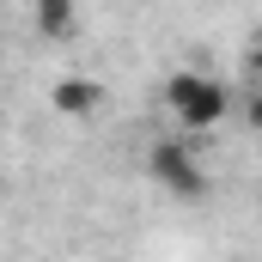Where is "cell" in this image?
I'll return each instance as SVG.
<instances>
[{"label":"cell","mask_w":262,"mask_h":262,"mask_svg":"<svg viewBox=\"0 0 262 262\" xmlns=\"http://www.w3.org/2000/svg\"><path fill=\"white\" fill-rule=\"evenodd\" d=\"M49 104H55L61 116H92V110L104 104V85H98V79H85V73H67V79H55Z\"/></svg>","instance_id":"cell-3"},{"label":"cell","mask_w":262,"mask_h":262,"mask_svg":"<svg viewBox=\"0 0 262 262\" xmlns=\"http://www.w3.org/2000/svg\"><path fill=\"white\" fill-rule=\"evenodd\" d=\"M159 98H165V110L177 116L183 134H207V128H220V122L232 116V98H238V92H232L226 79H213V73L177 67V73H165Z\"/></svg>","instance_id":"cell-1"},{"label":"cell","mask_w":262,"mask_h":262,"mask_svg":"<svg viewBox=\"0 0 262 262\" xmlns=\"http://www.w3.org/2000/svg\"><path fill=\"white\" fill-rule=\"evenodd\" d=\"M146 177L165 195H177V201H201L207 195V165H201V152H195L189 134H159L146 146Z\"/></svg>","instance_id":"cell-2"},{"label":"cell","mask_w":262,"mask_h":262,"mask_svg":"<svg viewBox=\"0 0 262 262\" xmlns=\"http://www.w3.org/2000/svg\"><path fill=\"white\" fill-rule=\"evenodd\" d=\"M31 18L49 43H67L79 31V0H31Z\"/></svg>","instance_id":"cell-4"}]
</instances>
